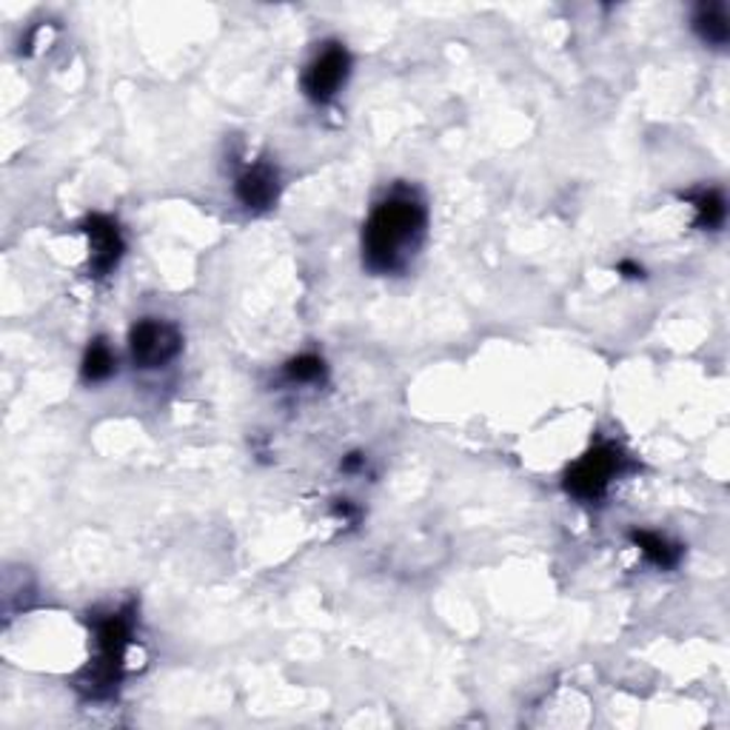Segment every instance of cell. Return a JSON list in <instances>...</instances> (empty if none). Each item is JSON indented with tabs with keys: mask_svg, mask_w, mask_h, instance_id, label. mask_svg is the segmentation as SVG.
Returning a JSON list of instances; mask_svg holds the SVG:
<instances>
[{
	"mask_svg": "<svg viewBox=\"0 0 730 730\" xmlns=\"http://www.w3.org/2000/svg\"><path fill=\"white\" fill-rule=\"evenodd\" d=\"M425 206L408 194H394L371 212L362 229V262L377 274L406 269L425 238Z\"/></svg>",
	"mask_w": 730,
	"mask_h": 730,
	"instance_id": "1",
	"label": "cell"
},
{
	"mask_svg": "<svg viewBox=\"0 0 730 730\" xmlns=\"http://www.w3.org/2000/svg\"><path fill=\"white\" fill-rule=\"evenodd\" d=\"M131 642V607L106 614L101 619H94V645H98V656H94V668L89 674V682L84 684L92 696H103L112 684L120 679L124 670L126 648Z\"/></svg>",
	"mask_w": 730,
	"mask_h": 730,
	"instance_id": "2",
	"label": "cell"
},
{
	"mask_svg": "<svg viewBox=\"0 0 730 730\" xmlns=\"http://www.w3.org/2000/svg\"><path fill=\"white\" fill-rule=\"evenodd\" d=\"M623 465L625 453L611 443H600L565 471V491L579 502L602 500L611 483L619 477Z\"/></svg>",
	"mask_w": 730,
	"mask_h": 730,
	"instance_id": "3",
	"label": "cell"
},
{
	"mask_svg": "<svg viewBox=\"0 0 730 730\" xmlns=\"http://www.w3.org/2000/svg\"><path fill=\"white\" fill-rule=\"evenodd\" d=\"M131 357L140 369H161L183 348V337L166 320H140L129 334Z\"/></svg>",
	"mask_w": 730,
	"mask_h": 730,
	"instance_id": "4",
	"label": "cell"
},
{
	"mask_svg": "<svg viewBox=\"0 0 730 730\" xmlns=\"http://www.w3.org/2000/svg\"><path fill=\"white\" fill-rule=\"evenodd\" d=\"M348 72H351L348 49L343 43H329L315 61L308 63L306 75H303V89L315 103H325L346 86Z\"/></svg>",
	"mask_w": 730,
	"mask_h": 730,
	"instance_id": "5",
	"label": "cell"
},
{
	"mask_svg": "<svg viewBox=\"0 0 730 730\" xmlns=\"http://www.w3.org/2000/svg\"><path fill=\"white\" fill-rule=\"evenodd\" d=\"M84 231L89 238V271L94 278H106L117 269V262L124 257V234H120L115 220L106 215L86 217Z\"/></svg>",
	"mask_w": 730,
	"mask_h": 730,
	"instance_id": "6",
	"label": "cell"
},
{
	"mask_svg": "<svg viewBox=\"0 0 730 730\" xmlns=\"http://www.w3.org/2000/svg\"><path fill=\"white\" fill-rule=\"evenodd\" d=\"M234 192H238V201L246 208H252V212H266V208H271L278 203L280 194L278 171L271 169L269 163H257V166H252V169H246L240 175Z\"/></svg>",
	"mask_w": 730,
	"mask_h": 730,
	"instance_id": "7",
	"label": "cell"
},
{
	"mask_svg": "<svg viewBox=\"0 0 730 730\" xmlns=\"http://www.w3.org/2000/svg\"><path fill=\"white\" fill-rule=\"evenodd\" d=\"M630 542L642 551V556L651 565H656L662 571L677 568L679 560H682V548L677 542H670L668 537L654 534V530H630Z\"/></svg>",
	"mask_w": 730,
	"mask_h": 730,
	"instance_id": "8",
	"label": "cell"
},
{
	"mask_svg": "<svg viewBox=\"0 0 730 730\" xmlns=\"http://www.w3.org/2000/svg\"><path fill=\"white\" fill-rule=\"evenodd\" d=\"M693 29L705 40L707 47L722 49L728 47L730 40V26H728V9L722 3H702L693 15Z\"/></svg>",
	"mask_w": 730,
	"mask_h": 730,
	"instance_id": "9",
	"label": "cell"
},
{
	"mask_svg": "<svg viewBox=\"0 0 730 730\" xmlns=\"http://www.w3.org/2000/svg\"><path fill=\"white\" fill-rule=\"evenodd\" d=\"M115 374V354L103 337H98L86 348L84 357V380L86 383H103Z\"/></svg>",
	"mask_w": 730,
	"mask_h": 730,
	"instance_id": "10",
	"label": "cell"
},
{
	"mask_svg": "<svg viewBox=\"0 0 730 730\" xmlns=\"http://www.w3.org/2000/svg\"><path fill=\"white\" fill-rule=\"evenodd\" d=\"M693 206H696V226L700 229H719L725 223V215H728V206H725V197L719 192H702L696 197H691Z\"/></svg>",
	"mask_w": 730,
	"mask_h": 730,
	"instance_id": "11",
	"label": "cell"
},
{
	"mask_svg": "<svg viewBox=\"0 0 730 730\" xmlns=\"http://www.w3.org/2000/svg\"><path fill=\"white\" fill-rule=\"evenodd\" d=\"M285 377L294 383H317L325 377V362L317 354H300L285 366Z\"/></svg>",
	"mask_w": 730,
	"mask_h": 730,
	"instance_id": "12",
	"label": "cell"
},
{
	"mask_svg": "<svg viewBox=\"0 0 730 730\" xmlns=\"http://www.w3.org/2000/svg\"><path fill=\"white\" fill-rule=\"evenodd\" d=\"M619 271H628V278H642V269L633 262H619Z\"/></svg>",
	"mask_w": 730,
	"mask_h": 730,
	"instance_id": "13",
	"label": "cell"
},
{
	"mask_svg": "<svg viewBox=\"0 0 730 730\" xmlns=\"http://www.w3.org/2000/svg\"><path fill=\"white\" fill-rule=\"evenodd\" d=\"M360 462H362L360 453H351V457H348V460L343 462V471H354V469H357V465H360Z\"/></svg>",
	"mask_w": 730,
	"mask_h": 730,
	"instance_id": "14",
	"label": "cell"
}]
</instances>
